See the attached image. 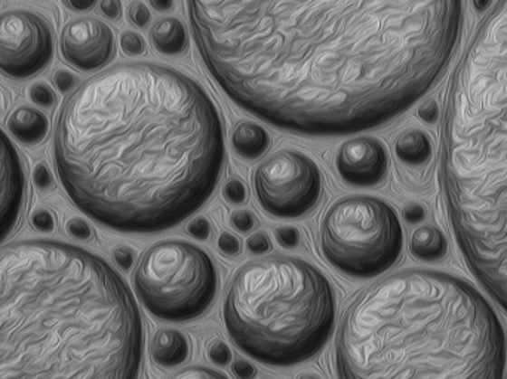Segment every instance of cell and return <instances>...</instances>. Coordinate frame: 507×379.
<instances>
[{"instance_id": "cell-1", "label": "cell", "mask_w": 507, "mask_h": 379, "mask_svg": "<svg viewBox=\"0 0 507 379\" xmlns=\"http://www.w3.org/2000/svg\"><path fill=\"white\" fill-rule=\"evenodd\" d=\"M197 51L227 97L285 131L380 127L445 73L464 0H187Z\"/></svg>"}, {"instance_id": "cell-2", "label": "cell", "mask_w": 507, "mask_h": 379, "mask_svg": "<svg viewBox=\"0 0 507 379\" xmlns=\"http://www.w3.org/2000/svg\"><path fill=\"white\" fill-rule=\"evenodd\" d=\"M225 155L220 113L204 88L152 62L85 81L53 135L55 169L74 206L123 232L187 220L213 196Z\"/></svg>"}, {"instance_id": "cell-3", "label": "cell", "mask_w": 507, "mask_h": 379, "mask_svg": "<svg viewBox=\"0 0 507 379\" xmlns=\"http://www.w3.org/2000/svg\"><path fill=\"white\" fill-rule=\"evenodd\" d=\"M136 298L115 269L64 242L0 248V379H132L143 362Z\"/></svg>"}, {"instance_id": "cell-4", "label": "cell", "mask_w": 507, "mask_h": 379, "mask_svg": "<svg viewBox=\"0 0 507 379\" xmlns=\"http://www.w3.org/2000/svg\"><path fill=\"white\" fill-rule=\"evenodd\" d=\"M336 363L344 379L502 378L506 336L469 283L406 270L350 304L340 325Z\"/></svg>"}, {"instance_id": "cell-5", "label": "cell", "mask_w": 507, "mask_h": 379, "mask_svg": "<svg viewBox=\"0 0 507 379\" xmlns=\"http://www.w3.org/2000/svg\"><path fill=\"white\" fill-rule=\"evenodd\" d=\"M442 180L464 262L507 313V0L483 18L451 79Z\"/></svg>"}, {"instance_id": "cell-6", "label": "cell", "mask_w": 507, "mask_h": 379, "mask_svg": "<svg viewBox=\"0 0 507 379\" xmlns=\"http://www.w3.org/2000/svg\"><path fill=\"white\" fill-rule=\"evenodd\" d=\"M336 308L334 288L318 267L273 255L237 270L223 317L239 350L267 366L288 367L322 350L336 325Z\"/></svg>"}, {"instance_id": "cell-7", "label": "cell", "mask_w": 507, "mask_h": 379, "mask_svg": "<svg viewBox=\"0 0 507 379\" xmlns=\"http://www.w3.org/2000/svg\"><path fill=\"white\" fill-rule=\"evenodd\" d=\"M402 227L390 204L371 196L337 200L323 216L320 248L327 261L352 278H374L402 252Z\"/></svg>"}, {"instance_id": "cell-8", "label": "cell", "mask_w": 507, "mask_h": 379, "mask_svg": "<svg viewBox=\"0 0 507 379\" xmlns=\"http://www.w3.org/2000/svg\"><path fill=\"white\" fill-rule=\"evenodd\" d=\"M134 283L139 299L155 317L188 322L213 304L218 273L204 249L188 242L164 241L139 258Z\"/></svg>"}, {"instance_id": "cell-9", "label": "cell", "mask_w": 507, "mask_h": 379, "mask_svg": "<svg viewBox=\"0 0 507 379\" xmlns=\"http://www.w3.org/2000/svg\"><path fill=\"white\" fill-rule=\"evenodd\" d=\"M258 204L276 218L307 215L322 197V175L309 156L282 150L263 162L254 174Z\"/></svg>"}, {"instance_id": "cell-10", "label": "cell", "mask_w": 507, "mask_h": 379, "mask_svg": "<svg viewBox=\"0 0 507 379\" xmlns=\"http://www.w3.org/2000/svg\"><path fill=\"white\" fill-rule=\"evenodd\" d=\"M53 34L41 15L14 9L0 15V73L29 79L50 66Z\"/></svg>"}, {"instance_id": "cell-11", "label": "cell", "mask_w": 507, "mask_h": 379, "mask_svg": "<svg viewBox=\"0 0 507 379\" xmlns=\"http://www.w3.org/2000/svg\"><path fill=\"white\" fill-rule=\"evenodd\" d=\"M60 50L72 66L82 71H94L115 57V34L102 21L79 18L62 30Z\"/></svg>"}, {"instance_id": "cell-12", "label": "cell", "mask_w": 507, "mask_h": 379, "mask_svg": "<svg viewBox=\"0 0 507 379\" xmlns=\"http://www.w3.org/2000/svg\"><path fill=\"white\" fill-rule=\"evenodd\" d=\"M387 164L385 146L368 137L346 141L337 153L340 178L355 187H371L385 180Z\"/></svg>"}, {"instance_id": "cell-13", "label": "cell", "mask_w": 507, "mask_h": 379, "mask_svg": "<svg viewBox=\"0 0 507 379\" xmlns=\"http://www.w3.org/2000/svg\"><path fill=\"white\" fill-rule=\"evenodd\" d=\"M25 190L20 153L0 129V243L17 227L24 209Z\"/></svg>"}, {"instance_id": "cell-14", "label": "cell", "mask_w": 507, "mask_h": 379, "mask_svg": "<svg viewBox=\"0 0 507 379\" xmlns=\"http://www.w3.org/2000/svg\"><path fill=\"white\" fill-rule=\"evenodd\" d=\"M150 355L160 367L181 366L190 355V343L180 330L162 329L153 336Z\"/></svg>"}, {"instance_id": "cell-15", "label": "cell", "mask_w": 507, "mask_h": 379, "mask_svg": "<svg viewBox=\"0 0 507 379\" xmlns=\"http://www.w3.org/2000/svg\"><path fill=\"white\" fill-rule=\"evenodd\" d=\"M8 129L24 146H37L43 143L50 122L42 111L33 107H18L8 118Z\"/></svg>"}, {"instance_id": "cell-16", "label": "cell", "mask_w": 507, "mask_h": 379, "mask_svg": "<svg viewBox=\"0 0 507 379\" xmlns=\"http://www.w3.org/2000/svg\"><path fill=\"white\" fill-rule=\"evenodd\" d=\"M237 155L245 159H258L271 147V137L264 128L254 122H242L232 135Z\"/></svg>"}, {"instance_id": "cell-17", "label": "cell", "mask_w": 507, "mask_h": 379, "mask_svg": "<svg viewBox=\"0 0 507 379\" xmlns=\"http://www.w3.org/2000/svg\"><path fill=\"white\" fill-rule=\"evenodd\" d=\"M152 42L156 50L165 55H178L187 50L188 39L185 25L177 18L158 21L152 29Z\"/></svg>"}, {"instance_id": "cell-18", "label": "cell", "mask_w": 507, "mask_h": 379, "mask_svg": "<svg viewBox=\"0 0 507 379\" xmlns=\"http://www.w3.org/2000/svg\"><path fill=\"white\" fill-rule=\"evenodd\" d=\"M395 151L402 164L418 166L429 159L432 147L427 135L422 131H407L397 139Z\"/></svg>"}, {"instance_id": "cell-19", "label": "cell", "mask_w": 507, "mask_h": 379, "mask_svg": "<svg viewBox=\"0 0 507 379\" xmlns=\"http://www.w3.org/2000/svg\"><path fill=\"white\" fill-rule=\"evenodd\" d=\"M445 239L438 229L425 225L414 232L411 237V252L423 261H438L445 253Z\"/></svg>"}, {"instance_id": "cell-20", "label": "cell", "mask_w": 507, "mask_h": 379, "mask_svg": "<svg viewBox=\"0 0 507 379\" xmlns=\"http://www.w3.org/2000/svg\"><path fill=\"white\" fill-rule=\"evenodd\" d=\"M29 95L30 99L39 107L51 109L57 104V95L45 83H34V85L30 86Z\"/></svg>"}, {"instance_id": "cell-21", "label": "cell", "mask_w": 507, "mask_h": 379, "mask_svg": "<svg viewBox=\"0 0 507 379\" xmlns=\"http://www.w3.org/2000/svg\"><path fill=\"white\" fill-rule=\"evenodd\" d=\"M208 359L215 365V366H229L232 362V351L227 344L223 343L220 339H215L208 346Z\"/></svg>"}, {"instance_id": "cell-22", "label": "cell", "mask_w": 507, "mask_h": 379, "mask_svg": "<svg viewBox=\"0 0 507 379\" xmlns=\"http://www.w3.org/2000/svg\"><path fill=\"white\" fill-rule=\"evenodd\" d=\"M120 46L123 52L129 57H139L146 51V42L143 37L139 36L136 32H127L120 37Z\"/></svg>"}, {"instance_id": "cell-23", "label": "cell", "mask_w": 507, "mask_h": 379, "mask_svg": "<svg viewBox=\"0 0 507 379\" xmlns=\"http://www.w3.org/2000/svg\"><path fill=\"white\" fill-rule=\"evenodd\" d=\"M223 196H225V199L230 202V204H245L246 197H248L245 184L242 183L241 180H236V178L230 180L229 183L225 185Z\"/></svg>"}, {"instance_id": "cell-24", "label": "cell", "mask_w": 507, "mask_h": 379, "mask_svg": "<svg viewBox=\"0 0 507 379\" xmlns=\"http://www.w3.org/2000/svg\"><path fill=\"white\" fill-rule=\"evenodd\" d=\"M128 18H129L132 24L143 29V27H148V23L152 20V14H150L148 6H146L143 2L136 0V2H132V4L129 5V8H128Z\"/></svg>"}, {"instance_id": "cell-25", "label": "cell", "mask_w": 507, "mask_h": 379, "mask_svg": "<svg viewBox=\"0 0 507 379\" xmlns=\"http://www.w3.org/2000/svg\"><path fill=\"white\" fill-rule=\"evenodd\" d=\"M66 232L74 239L83 242L91 241L92 236H94V232L91 229V225L82 218H70L66 223Z\"/></svg>"}, {"instance_id": "cell-26", "label": "cell", "mask_w": 507, "mask_h": 379, "mask_svg": "<svg viewBox=\"0 0 507 379\" xmlns=\"http://www.w3.org/2000/svg\"><path fill=\"white\" fill-rule=\"evenodd\" d=\"M33 181L37 190H41V192H51L55 187L53 172L45 164H37L34 166Z\"/></svg>"}, {"instance_id": "cell-27", "label": "cell", "mask_w": 507, "mask_h": 379, "mask_svg": "<svg viewBox=\"0 0 507 379\" xmlns=\"http://www.w3.org/2000/svg\"><path fill=\"white\" fill-rule=\"evenodd\" d=\"M30 223L34 229L42 232H51L55 229V216L48 209H37L30 216Z\"/></svg>"}, {"instance_id": "cell-28", "label": "cell", "mask_w": 507, "mask_h": 379, "mask_svg": "<svg viewBox=\"0 0 507 379\" xmlns=\"http://www.w3.org/2000/svg\"><path fill=\"white\" fill-rule=\"evenodd\" d=\"M274 236L282 248L295 249L301 243V234L295 227H281L274 232Z\"/></svg>"}, {"instance_id": "cell-29", "label": "cell", "mask_w": 507, "mask_h": 379, "mask_svg": "<svg viewBox=\"0 0 507 379\" xmlns=\"http://www.w3.org/2000/svg\"><path fill=\"white\" fill-rule=\"evenodd\" d=\"M230 220H232L234 229L241 232H251L258 224L257 218L250 211H234Z\"/></svg>"}, {"instance_id": "cell-30", "label": "cell", "mask_w": 507, "mask_h": 379, "mask_svg": "<svg viewBox=\"0 0 507 379\" xmlns=\"http://www.w3.org/2000/svg\"><path fill=\"white\" fill-rule=\"evenodd\" d=\"M218 249L221 253H225V257H234L237 253H241L242 243L239 237L234 236L232 232H223L218 237Z\"/></svg>"}, {"instance_id": "cell-31", "label": "cell", "mask_w": 507, "mask_h": 379, "mask_svg": "<svg viewBox=\"0 0 507 379\" xmlns=\"http://www.w3.org/2000/svg\"><path fill=\"white\" fill-rule=\"evenodd\" d=\"M113 258H115L116 264L123 271H129L134 262H136V252L131 248H128V246H118L113 251Z\"/></svg>"}, {"instance_id": "cell-32", "label": "cell", "mask_w": 507, "mask_h": 379, "mask_svg": "<svg viewBox=\"0 0 507 379\" xmlns=\"http://www.w3.org/2000/svg\"><path fill=\"white\" fill-rule=\"evenodd\" d=\"M53 85L57 86L58 90L66 94L70 90H73L76 83H78V78L74 74L66 71V70H58L53 76Z\"/></svg>"}, {"instance_id": "cell-33", "label": "cell", "mask_w": 507, "mask_h": 379, "mask_svg": "<svg viewBox=\"0 0 507 379\" xmlns=\"http://www.w3.org/2000/svg\"><path fill=\"white\" fill-rule=\"evenodd\" d=\"M187 232L190 236L195 237L197 241H205L208 239L209 234H211V225H209V221L206 218H195V220L188 224Z\"/></svg>"}, {"instance_id": "cell-34", "label": "cell", "mask_w": 507, "mask_h": 379, "mask_svg": "<svg viewBox=\"0 0 507 379\" xmlns=\"http://www.w3.org/2000/svg\"><path fill=\"white\" fill-rule=\"evenodd\" d=\"M246 246L250 249L251 252L257 253V255H262V253L269 252L272 249V242L266 234L263 232H257V234H253V236L248 237L246 241Z\"/></svg>"}, {"instance_id": "cell-35", "label": "cell", "mask_w": 507, "mask_h": 379, "mask_svg": "<svg viewBox=\"0 0 507 379\" xmlns=\"http://www.w3.org/2000/svg\"><path fill=\"white\" fill-rule=\"evenodd\" d=\"M100 9L104 17L118 20L122 15V2L120 0H101Z\"/></svg>"}, {"instance_id": "cell-36", "label": "cell", "mask_w": 507, "mask_h": 379, "mask_svg": "<svg viewBox=\"0 0 507 379\" xmlns=\"http://www.w3.org/2000/svg\"><path fill=\"white\" fill-rule=\"evenodd\" d=\"M176 378H225V374H220L217 371H211V369H205V367H195L190 371L181 372Z\"/></svg>"}, {"instance_id": "cell-37", "label": "cell", "mask_w": 507, "mask_h": 379, "mask_svg": "<svg viewBox=\"0 0 507 379\" xmlns=\"http://www.w3.org/2000/svg\"><path fill=\"white\" fill-rule=\"evenodd\" d=\"M232 372H234V375L236 378L241 379L253 378L257 374L255 367L251 363L245 362V360H239V362L234 363V366H232Z\"/></svg>"}, {"instance_id": "cell-38", "label": "cell", "mask_w": 507, "mask_h": 379, "mask_svg": "<svg viewBox=\"0 0 507 379\" xmlns=\"http://www.w3.org/2000/svg\"><path fill=\"white\" fill-rule=\"evenodd\" d=\"M418 116L425 120V122H435L436 118H438V107H436V102L434 99H429V101H426L422 107H420V110H418Z\"/></svg>"}, {"instance_id": "cell-39", "label": "cell", "mask_w": 507, "mask_h": 379, "mask_svg": "<svg viewBox=\"0 0 507 379\" xmlns=\"http://www.w3.org/2000/svg\"><path fill=\"white\" fill-rule=\"evenodd\" d=\"M404 218L409 224H417L425 218V209L417 204H411L404 209Z\"/></svg>"}, {"instance_id": "cell-40", "label": "cell", "mask_w": 507, "mask_h": 379, "mask_svg": "<svg viewBox=\"0 0 507 379\" xmlns=\"http://www.w3.org/2000/svg\"><path fill=\"white\" fill-rule=\"evenodd\" d=\"M64 4H66L72 11L86 13V11L94 8L97 0H64Z\"/></svg>"}, {"instance_id": "cell-41", "label": "cell", "mask_w": 507, "mask_h": 379, "mask_svg": "<svg viewBox=\"0 0 507 379\" xmlns=\"http://www.w3.org/2000/svg\"><path fill=\"white\" fill-rule=\"evenodd\" d=\"M150 4L159 13H168L174 8V0H150Z\"/></svg>"}]
</instances>
